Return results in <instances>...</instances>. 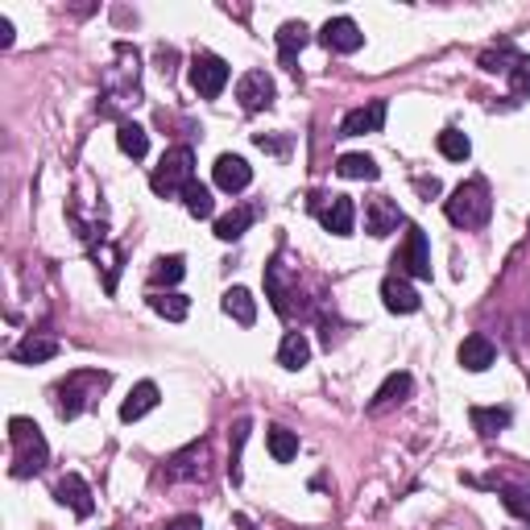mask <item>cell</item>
Returning a JSON list of instances; mask_svg holds the SVG:
<instances>
[{"instance_id": "obj_23", "label": "cell", "mask_w": 530, "mask_h": 530, "mask_svg": "<svg viewBox=\"0 0 530 530\" xmlns=\"http://www.w3.org/2000/svg\"><path fill=\"white\" fill-rule=\"evenodd\" d=\"M178 199H183V207L195 220H212V216H216V199H212V191H207L199 178H191V183L183 187V195H178Z\"/></svg>"}, {"instance_id": "obj_7", "label": "cell", "mask_w": 530, "mask_h": 530, "mask_svg": "<svg viewBox=\"0 0 530 530\" xmlns=\"http://www.w3.org/2000/svg\"><path fill=\"white\" fill-rule=\"evenodd\" d=\"M386 100H369V104H361V109L344 112V120H340V137H365V133H381V125H386Z\"/></svg>"}, {"instance_id": "obj_11", "label": "cell", "mask_w": 530, "mask_h": 530, "mask_svg": "<svg viewBox=\"0 0 530 530\" xmlns=\"http://www.w3.org/2000/svg\"><path fill=\"white\" fill-rule=\"evenodd\" d=\"M212 174H216V187L228 191V195H237V191H245V187L253 183V166L245 162L240 153H220Z\"/></svg>"}, {"instance_id": "obj_33", "label": "cell", "mask_w": 530, "mask_h": 530, "mask_svg": "<svg viewBox=\"0 0 530 530\" xmlns=\"http://www.w3.org/2000/svg\"><path fill=\"white\" fill-rule=\"evenodd\" d=\"M518 63V50H509V46H501V50H489V55H481V66H485L489 75H509V66Z\"/></svg>"}, {"instance_id": "obj_10", "label": "cell", "mask_w": 530, "mask_h": 530, "mask_svg": "<svg viewBox=\"0 0 530 530\" xmlns=\"http://www.w3.org/2000/svg\"><path fill=\"white\" fill-rule=\"evenodd\" d=\"M381 303H386V311H394V315H414L422 307V299H419V291L411 286V278L390 274V278L381 282Z\"/></svg>"}, {"instance_id": "obj_5", "label": "cell", "mask_w": 530, "mask_h": 530, "mask_svg": "<svg viewBox=\"0 0 530 530\" xmlns=\"http://www.w3.org/2000/svg\"><path fill=\"white\" fill-rule=\"evenodd\" d=\"M394 265H398L402 278H419V282L431 278V245H427V232L419 224H406V240L394 253Z\"/></svg>"}, {"instance_id": "obj_6", "label": "cell", "mask_w": 530, "mask_h": 530, "mask_svg": "<svg viewBox=\"0 0 530 530\" xmlns=\"http://www.w3.org/2000/svg\"><path fill=\"white\" fill-rule=\"evenodd\" d=\"M228 63L220 55H195L191 58V87H195L204 100H216L220 91L228 87Z\"/></svg>"}, {"instance_id": "obj_4", "label": "cell", "mask_w": 530, "mask_h": 530, "mask_svg": "<svg viewBox=\"0 0 530 530\" xmlns=\"http://www.w3.org/2000/svg\"><path fill=\"white\" fill-rule=\"evenodd\" d=\"M447 220H452L456 228H481L489 220V212H493V199H489V183L485 178H468V183H460L452 191V199L444 204Z\"/></svg>"}, {"instance_id": "obj_15", "label": "cell", "mask_w": 530, "mask_h": 530, "mask_svg": "<svg viewBox=\"0 0 530 530\" xmlns=\"http://www.w3.org/2000/svg\"><path fill=\"white\" fill-rule=\"evenodd\" d=\"M456 357H460V365L468 369V373H485L489 365H493V361H498V348H493V340H489V335H465V344H460V352H456Z\"/></svg>"}, {"instance_id": "obj_30", "label": "cell", "mask_w": 530, "mask_h": 530, "mask_svg": "<svg viewBox=\"0 0 530 530\" xmlns=\"http://www.w3.org/2000/svg\"><path fill=\"white\" fill-rule=\"evenodd\" d=\"M435 145H439V153H444L447 162H465L468 153H473V141H468L460 129H444L439 137H435Z\"/></svg>"}, {"instance_id": "obj_22", "label": "cell", "mask_w": 530, "mask_h": 530, "mask_svg": "<svg viewBox=\"0 0 530 530\" xmlns=\"http://www.w3.org/2000/svg\"><path fill=\"white\" fill-rule=\"evenodd\" d=\"M307 361H311V344H307V335L303 332H286L282 335V344H278V365L282 369H303Z\"/></svg>"}, {"instance_id": "obj_1", "label": "cell", "mask_w": 530, "mask_h": 530, "mask_svg": "<svg viewBox=\"0 0 530 530\" xmlns=\"http://www.w3.org/2000/svg\"><path fill=\"white\" fill-rule=\"evenodd\" d=\"M109 373H100V369H79L63 386H55V411L58 419H79V414L100 398V390H109Z\"/></svg>"}, {"instance_id": "obj_17", "label": "cell", "mask_w": 530, "mask_h": 530, "mask_svg": "<svg viewBox=\"0 0 530 530\" xmlns=\"http://www.w3.org/2000/svg\"><path fill=\"white\" fill-rule=\"evenodd\" d=\"M158 402H162V390H158L153 381H137V386L129 390V398L120 402V419H125V422L145 419V414H150Z\"/></svg>"}, {"instance_id": "obj_37", "label": "cell", "mask_w": 530, "mask_h": 530, "mask_svg": "<svg viewBox=\"0 0 530 530\" xmlns=\"http://www.w3.org/2000/svg\"><path fill=\"white\" fill-rule=\"evenodd\" d=\"M0 46H13V22L0 17Z\"/></svg>"}, {"instance_id": "obj_28", "label": "cell", "mask_w": 530, "mask_h": 530, "mask_svg": "<svg viewBox=\"0 0 530 530\" xmlns=\"http://www.w3.org/2000/svg\"><path fill=\"white\" fill-rule=\"evenodd\" d=\"M335 174H340V178H369V183H373L381 170H378V162H373L369 153H340Z\"/></svg>"}, {"instance_id": "obj_36", "label": "cell", "mask_w": 530, "mask_h": 530, "mask_svg": "<svg viewBox=\"0 0 530 530\" xmlns=\"http://www.w3.org/2000/svg\"><path fill=\"white\" fill-rule=\"evenodd\" d=\"M414 187H419V195L422 199H435L444 187H439V178H414Z\"/></svg>"}, {"instance_id": "obj_8", "label": "cell", "mask_w": 530, "mask_h": 530, "mask_svg": "<svg viewBox=\"0 0 530 530\" xmlns=\"http://www.w3.org/2000/svg\"><path fill=\"white\" fill-rule=\"evenodd\" d=\"M237 100L245 112H261L274 104V79L265 71H245L237 83Z\"/></svg>"}, {"instance_id": "obj_32", "label": "cell", "mask_w": 530, "mask_h": 530, "mask_svg": "<svg viewBox=\"0 0 530 530\" xmlns=\"http://www.w3.org/2000/svg\"><path fill=\"white\" fill-rule=\"evenodd\" d=\"M245 439H249V419H240L232 427V452H228V481L232 485H240V447H245Z\"/></svg>"}, {"instance_id": "obj_26", "label": "cell", "mask_w": 530, "mask_h": 530, "mask_svg": "<svg viewBox=\"0 0 530 530\" xmlns=\"http://www.w3.org/2000/svg\"><path fill=\"white\" fill-rule=\"evenodd\" d=\"M257 220V212L253 207H232V212H224V216L216 220V237L220 240H240L245 237V228Z\"/></svg>"}, {"instance_id": "obj_20", "label": "cell", "mask_w": 530, "mask_h": 530, "mask_svg": "<svg viewBox=\"0 0 530 530\" xmlns=\"http://www.w3.org/2000/svg\"><path fill=\"white\" fill-rule=\"evenodd\" d=\"M311 42V30H307L303 22H286L278 30V55H282V66H294V58H299V50Z\"/></svg>"}, {"instance_id": "obj_16", "label": "cell", "mask_w": 530, "mask_h": 530, "mask_svg": "<svg viewBox=\"0 0 530 530\" xmlns=\"http://www.w3.org/2000/svg\"><path fill=\"white\" fill-rule=\"evenodd\" d=\"M414 390V378L411 373H390L386 378V386H381L378 394H373V402H369V414H386L390 406H398V402H406Z\"/></svg>"}, {"instance_id": "obj_12", "label": "cell", "mask_w": 530, "mask_h": 530, "mask_svg": "<svg viewBox=\"0 0 530 530\" xmlns=\"http://www.w3.org/2000/svg\"><path fill=\"white\" fill-rule=\"evenodd\" d=\"M398 224H406L398 212V204L394 199H369L365 204V232L369 237H390V232H398Z\"/></svg>"}, {"instance_id": "obj_21", "label": "cell", "mask_w": 530, "mask_h": 530, "mask_svg": "<svg viewBox=\"0 0 530 530\" xmlns=\"http://www.w3.org/2000/svg\"><path fill=\"white\" fill-rule=\"evenodd\" d=\"M224 315H232L240 327H253L257 324V299H253L245 286H232V291L224 294Z\"/></svg>"}, {"instance_id": "obj_13", "label": "cell", "mask_w": 530, "mask_h": 530, "mask_svg": "<svg viewBox=\"0 0 530 530\" xmlns=\"http://www.w3.org/2000/svg\"><path fill=\"white\" fill-rule=\"evenodd\" d=\"M319 224L332 237H352V228H357V204L348 195H332V204L319 207Z\"/></svg>"}, {"instance_id": "obj_29", "label": "cell", "mask_w": 530, "mask_h": 530, "mask_svg": "<svg viewBox=\"0 0 530 530\" xmlns=\"http://www.w3.org/2000/svg\"><path fill=\"white\" fill-rule=\"evenodd\" d=\"M187 274V261L178 257V253H170V257H158L153 261V270H150V282L153 286H178Z\"/></svg>"}, {"instance_id": "obj_34", "label": "cell", "mask_w": 530, "mask_h": 530, "mask_svg": "<svg viewBox=\"0 0 530 530\" xmlns=\"http://www.w3.org/2000/svg\"><path fill=\"white\" fill-rule=\"evenodd\" d=\"M509 91L518 100L530 96V55H518V63L509 66Z\"/></svg>"}, {"instance_id": "obj_2", "label": "cell", "mask_w": 530, "mask_h": 530, "mask_svg": "<svg viewBox=\"0 0 530 530\" xmlns=\"http://www.w3.org/2000/svg\"><path fill=\"white\" fill-rule=\"evenodd\" d=\"M9 439H13V476H33L50 465V447H46L42 431L33 419H9Z\"/></svg>"}, {"instance_id": "obj_19", "label": "cell", "mask_w": 530, "mask_h": 530, "mask_svg": "<svg viewBox=\"0 0 530 530\" xmlns=\"http://www.w3.org/2000/svg\"><path fill=\"white\" fill-rule=\"evenodd\" d=\"M509 406H473L468 411V422H473V431H481L489 439V435H501L509 427Z\"/></svg>"}, {"instance_id": "obj_31", "label": "cell", "mask_w": 530, "mask_h": 530, "mask_svg": "<svg viewBox=\"0 0 530 530\" xmlns=\"http://www.w3.org/2000/svg\"><path fill=\"white\" fill-rule=\"evenodd\" d=\"M501 506H506L514 518L530 522V485H506L501 489Z\"/></svg>"}, {"instance_id": "obj_3", "label": "cell", "mask_w": 530, "mask_h": 530, "mask_svg": "<svg viewBox=\"0 0 530 530\" xmlns=\"http://www.w3.org/2000/svg\"><path fill=\"white\" fill-rule=\"evenodd\" d=\"M195 178V150L191 145H174V150L162 153V162L153 166L150 187L158 199H174L183 195V187Z\"/></svg>"}, {"instance_id": "obj_14", "label": "cell", "mask_w": 530, "mask_h": 530, "mask_svg": "<svg viewBox=\"0 0 530 530\" xmlns=\"http://www.w3.org/2000/svg\"><path fill=\"white\" fill-rule=\"evenodd\" d=\"M55 498L63 501V506H71L79 514V518H91V509H96V501H91V489H87V481L79 473H66L63 481L55 485Z\"/></svg>"}, {"instance_id": "obj_18", "label": "cell", "mask_w": 530, "mask_h": 530, "mask_svg": "<svg viewBox=\"0 0 530 530\" xmlns=\"http://www.w3.org/2000/svg\"><path fill=\"white\" fill-rule=\"evenodd\" d=\"M58 357V340L55 335H25L22 344L13 348V361L17 365H42V361Z\"/></svg>"}, {"instance_id": "obj_25", "label": "cell", "mask_w": 530, "mask_h": 530, "mask_svg": "<svg viewBox=\"0 0 530 530\" xmlns=\"http://www.w3.org/2000/svg\"><path fill=\"white\" fill-rule=\"evenodd\" d=\"M150 307L158 315H162V319H170V324H183L187 319V311H191V299H187V294H178V291H153L150 294Z\"/></svg>"}, {"instance_id": "obj_35", "label": "cell", "mask_w": 530, "mask_h": 530, "mask_svg": "<svg viewBox=\"0 0 530 530\" xmlns=\"http://www.w3.org/2000/svg\"><path fill=\"white\" fill-rule=\"evenodd\" d=\"M166 530H204V522H199L195 514H178V518L166 522Z\"/></svg>"}, {"instance_id": "obj_24", "label": "cell", "mask_w": 530, "mask_h": 530, "mask_svg": "<svg viewBox=\"0 0 530 530\" xmlns=\"http://www.w3.org/2000/svg\"><path fill=\"white\" fill-rule=\"evenodd\" d=\"M117 145H120V153H125V158L141 162V158H145V150H150V133L141 129V125H133V120H120Z\"/></svg>"}, {"instance_id": "obj_27", "label": "cell", "mask_w": 530, "mask_h": 530, "mask_svg": "<svg viewBox=\"0 0 530 530\" xmlns=\"http://www.w3.org/2000/svg\"><path fill=\"white\" fill-rule=\"evenodd\" d=\"M265 444H270V456L278 465H291L294 456H299V435H294L291 427H270V431H265Z\"/></svg>"}, {"instance_id": "obj_9", "label": "cell", "mask_w": 530, "mask_h": 530, "mask_svg": "<svg viewBox=\"0 0 530 530\" xmlns=\"http://www.w3.org/2000/svg\"><path fill=\"white\" fill-rule=\"evenodd\" d=\"M319 38H324V46L335 50V55H357L361 46H365V33H361V25L352 17H332Z\"/></svg>"}]
</instances>
